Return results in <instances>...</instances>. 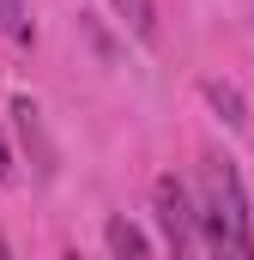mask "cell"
I'll return each instance as SVG.
<instances>
[{
    "instance_id": "cell-1",
    "label": "cell",
    "mask_w": 254,
    "mask_h": 260,
    "mask_svg": "<svg viewBox=\"0 0 254 260\" xmlns=\"http://www.w3.org/2000/svg\"><path fill=\"white\" fill-rule=\"evenodd\" d=\"M194 218H200V236H206L212 260H254L248 200H242V182H236L230 157H206V206Z\"/></svg>"
},
{
    "instance_id": "cell-2",
    "label": "cell",
    "mask_w": 254,
    "mask_h": 260,
    "mask_svg": "<svg viewBox=\"0 0 254 260\" xmlns=\"http://www.w3.org/2000/svg\"><path fill=\"white\" fill-rule=\"evenodd\" d=\"M109 260H151L145 236H139V224H127V218L109 224Z\"/></svg>"
},
{
    "instance_id": "cell-3",
    "label": "cell",
    "mask_w": 254,
    "mask_h": 260,
    "mask_svg": "<svg viewBox=\"0 0 254 260\" xmlns=\"http://www.w3.org/2000/svg\"><path fill=\"white\" fill-rule=\"evenodd\" d=\"M109 6L121 12V24L139 37V43H151V37H157V6H151V0H109Z\"/></svg>"
},
{
    "instance_id": "cell-4",
    "label": "cell",
    "mask_w": 254,
    "mask_h": 260,
    "mask_svg": "<svg viewBox=\"0 0 254 260\" xmlns=\"http://www.w3.org/2000/svg\"><path fill=\"white\" fill-rule=\"evenodd\" d=\"M206 97L224 109V121L230 127H248V109H242V97H236V85H218V79H206Z\"/></svg>"
},
{
    "instance_id": "cell-5",
    "label": "cell",
    "mask_w": 254,
    "mask_h": 260,
    "mask_svg": "<svg viewBox=\"0 0 254 260\" xmlns=\"http://www.w3.org/2000/svg\"><path fill=\"white\" fill-rule=\"evenodd\" d=\"M0 30L12 37V43H30L37 30H30V12H24V0H0Z\"/></svg>"
},
{
    "instance_id": "cell-6",
    "label": "cell",
    "mask_w": 254,
    "mask_h": 260,
    "mask_svg": "<svg viewBox=\"0 0 254 260\" xmlns=\"http://www.w3.org/2000/svg\"><path fill=\"white\" fill-rule=\"evenodd\" d=\"M0 182H12V151H6V139H0Z\"/></svg>"
},
{
    "instance_id": "cell-7",
    "label": "cell",
    "mask_w": 254,
    "mask_h": 260,
    "mask_svg": "<svg viewBox=\"0 0 254 260\" xmlns=\"http://www.w3.org/2000/svg\"><path fill=\"white\" fill-rule=\"evenodd\" d=\"M176 260H200V248H194V242H188V248H176Z\"/></svg>"
},
{
    "instance_id": "cell-8",
    "label": "cell",
    "mask_w": 254,
    "mask_h": 260,
    "mask_svg": "<svg viewBox=\"0 0 254 260\" xmlns=\"http://www.w3.org/2000/svg\"><path fill=\"white\" fill-rule=\"evenodd\" d=\"M0 260H12V254H6V236H0Z\"/></svg>"
},
{
    "instance_id": "cell-9",
    "label": "cell",
    "mask_w": 254,
    "mask_h": 260,
    "mask_svg": "<svg viewBox=\"0 0 254 260\" xmlns=\"http://www.w3.org/2000/svg\"><path fill=\"white\" fill-rule=\"evenodd\" d=\"M61 260H79V254H61Z\"/></svg>"
}]
</instances>
